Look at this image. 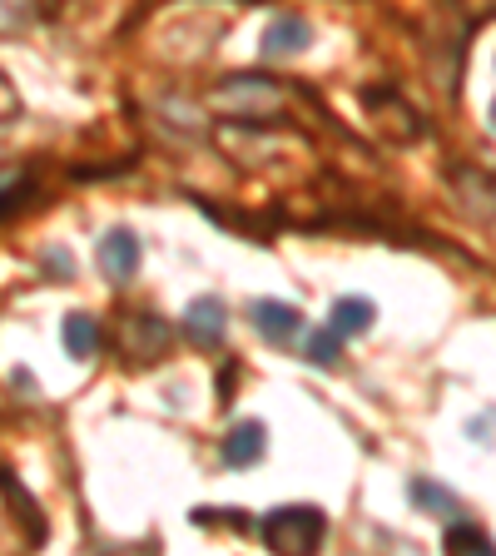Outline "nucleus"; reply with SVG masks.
Listing matches in <instances>:
<instances>
[{
    "label": "nucleus",
    "instance_id": "1",
    "mask_svg": "<svg viewBox=\"0 0 496 556\" xmlns=\"http://www.w3.org/2000/svg\"><path fill=\"white\" fill-rule=\"evenodd\" d=\"M288 85L268 80V75H229L224 85H214L209 105L224 115V120H239V125H258V120H278L288 110Z\"/></svg>",
    "mask_w": 496,
    "mask_h": 556
},
{
    "label": "nucleus",
    "instance_id": "2",
    "mask_svg": "<svg viewBox=\"0 0 496 556\" xmlns=\"http://www.w3.org/2000/svg\"><path fill=\"white\" fill-rule=\"evenodd\" d=\"M258 532H263V542L273 552H318L328 522H323L318 507H278V512H268L258 522Z\"/></svg>",
    "mask_w": 496,
    "mask_h": 556
},
{
    "label": "nucleus",
    "instance_id": "3",
    "mask_svg": "<svg viewBox=\"0 0 496 556\" xmlns=\"http://www.w3.org/2000/svg\"><path fill=\"white\" fill-rule=\"evenodd\" d=\"M164 348H169V323L164 318H154V313H129L124 318V353H134L139 363H154V358H164Z\"/></svg>",
    "mask_w": 496,
    "mask_h": 556
},
{
    "label": "nucleus",
    "instance_id": "4",
    "mask_svg": "<svg viewBox=\"0 0 496 556\" xmlns=\"http://www.w3.org/2000/svg\"><path fill=\"white\" fill-rule=\"evenodd\" d=\"M248 318H253V328H258L268 343H283V338H293V333L303 328V313H298L293 303H283V298H253V303H248Z\"/></svg>",
    "mask_w": 496,
    "mask_h": 556
},
{
    "label": "nucleus",
    "instance_id": "5",
    "mask_svg": "<svg viewBox=\"0 0 496 556\" xmlns=\"http://www.w3.org/2000/svg\"><path fill=\"white\" fill-rule=\"evenodd\" d=\"M224 328H229V313H224V303L214 298V293H204V298H194L189 303V313H184V333L194 338V343H219L224 338Z\"/></svg>",
    "mask_w": 496,
    "mask_h": 556
},
{
    "label": "nucleus",
    "instance_id": "6",
    "mask_svg": "<svg viewBox=\"0 0 496 556\" xmlns=\"http://www.w3.org/2000/svg\"><path fill=\"white\" fill-rule=\"evenodd\" d=\"M100 269L115 278V283L139 274V239H134L129 229H110V234L100 239Z\"/></svg>",
    "mask_w": 496,
    "mask_h": 556
},
{
    "label": "nucleus",
    "instance_id": "7",
    "mask_svg": "<svg viewBox=\"0 0 496 556\" xmlns=\"http://www.w3.org/2000/svg\"><path fill=\"white\" fill-rule=\"evenodd\" d=\"M263 55H298V50H308L313 45V30H308V20H298V15H283V20H273L268 30H263Z\"/></svg>",
    "mask_w": 496,
    "mask_h": 556
},
{
    "label": "nucleus",
    "instance_id": "8",
    "mask_svg": "<svg viewBox=\"0 0 496 556\" xmlns=\"http://www.w3.org/2000/svg\"><path fill=\"white\" fill-rule=\"evenodd\" d=\"M407 497H412V502H417V512H427V517H442V522L462 517L457 492H447V487H442V482H432V477H412V482H407Z\"/></svg>",
    "mask_w": 496,
    "mask_h": 556
},
{
    "label": "nucleus",
    "instance_id": "9",
    "mask_svg": "<svg viewBox=\"0 0 496 556\" xmlns=\"http://www.w3.org/2000/svg\"><path fill=\"white\" fill-rule=\"evenodd\" d=\"M263 447H268V427H263V422H239V427L224 437V462H229V467H248V462L263 457Z\"/></svg>",
    "mask_w": 496,
    "mask_h": 556
},
{
    "label": "nucleus",
    "instance_id": "10",
    "mask_svg": "<svg viewBox=\"0 0 496 556\" xmlns=\"http://www.w3.org/2000/svg\"><path fill=\"white\" fill-rule=\"evenodd\" d=\"M0 492H5V502H10V512H15V522H25V537L30 542H45V517H40V507H35V497L0 467Z\"/></svg>",
    "mask_w": 496,
    "mask_h": 556
},
{
    "label": "nucleus",
    "instance_id": "11",
    "mask_svg": "<svg viewBox=\"0 0 496 556\" xmlns=\"http://www.w3.org/2000/svg\"><path fill=\"white\" fill-rule=\"evenodd\" d=\"M60 333H65V353H70V358H90V353L100 348V323H95L90 313H70Z\"/></svg>",
    "mask_w": 496,
    "mask_h": 556
},
{
    "label": "nucleus",
    "instance_id": "12",
    "mask_svg": "<svg viewBox=\"0 0 496 556\" xmlns=\"http://www.w3.org/2000/svg\"><path fill=\"white\" fill-rule=\"evenodd\" d=\"M372 318H377V308H372L368 298H353V293H348V298L333 303V328H338L343 338H348V333H368Z\"/></svg>",
    "mask_w": 496,
    "mask_h": 556
},
{
    "label": "nucleus",
    "instance_id": "13",
    "mask_svg": "<svg viewBox=\"0 0 496 556\" xmlns=\"http://www.w3.org/2000/svg\"><path fill=\"white\" fill-rule=\"evenodd\" d=\"M442 542H447V552H472V556H487V552H496V542H492V537H487L482 527H467L462 517H457V522L447 527V537H442Z\"/></svg>",
    "mask_w": 496,
    "mask_h": 556
},
{
    "label": "nucleus",
    "instance_id": "14",
    "mask_svg": "<svg viewBox=\"0 0 496 556\" xmlns=\"http://www.w3.org/2000/svg\"><path fill=\"white\" fill-rule=\"evenodd\" d=\"M303 358H308L313 368H333V363L343 358V333H338V328L328 323L323 333H313V338H308V348H303Z\"/></svg>",
    "mask_w": 496,
    "mask_h": 556
},
{
    "label": "nucleus",
    "instance_id": "15",
    "mask_svg": "<svg viewBox=\"0 0 496 556\" xmlns=\"http://www.w3.org/2000/svg\"><path fill=\"white\" fill-rule=\"evenodd\" d=\"M40 20V0H0V35L30 30Z\"/></svg>",
    "mask_w": 496,
    "mask_h": 556
},
{
    "label": "nucleus",
    "instance_id": "16",
    "mask_svg": "<svg viewBox=\"0 0 496 556\" xmlns=\"http://www.w3.org/2000/svg\"><path fill=\"white\" fill-rule=\"evenodd\" d=\"M45 269H50L45 278H60V283H65V278H75V259H70V249H50V254H45Z\"/></svg>",
    "mask_w": 496,
    "mask_h": 556
},
{
    "label": "nucleus",
    "instance_id": "17",
    "mask_svg": "<svg viewBox=\"0 0 496 556\" xmlns=\"http://www.w3.org/2000/svg\"><path fill=\"white\" fill-rule=\"evenodd\" d=\"M496 413H482V417H472V422H467V432H472V442H477V447H487V442H492L496 432Z\"/></svg>",
    "mask_w": 496,
    "mask_h": 556
},
{
    "label": "nucleus",
    "instance_id": "18",
    "mask_svg": "<svg viewBox=\"0 0 496 556\" xmlns=\"http://www.w3.org/2000/svg\"><path fill=\"white\" fill-rule=\"evenodd\" d=\"M10 383H15V393L35 398V378H30V373H20V368H15V373H10Z\"/></svg>",
    "mask_w": 496,
    "mask_h": 556
},
{
    "label": "nucleus",
    "instance_id": "19",
    "mask_svg": "<svg viewBox=\"0 0 496 556\" xmlns=\"http://www.w3.org/2000/svg\"><path fill=\"white\" fill-rule=\"evenodd\" d=\"M15 184H20V174H15V169H0V204L10 199V189H15Z\"/></svg>",
    "mask_w": 496,
    "mask_h": 556
},
{
    "label": "nucleus",
    "instance_id": "20",
    "mask_svg": "<svg viewBox=\"0 0 496 556\" xmlns=\"http://www.w3.org/2000/svg\"><path fill=\"white\" fill-rule=\"evenodd\" d=\"M492 130H496V100H492Z\"/></svg>",
    "mask_w": 496,
    "mask_h": 556
}]
</instances>
